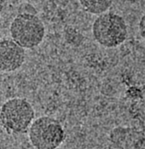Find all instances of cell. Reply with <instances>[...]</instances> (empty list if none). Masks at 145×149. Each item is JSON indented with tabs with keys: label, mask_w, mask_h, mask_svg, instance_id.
<instances>
[{
	"label": "cell",
	"mask_w": 145,
	"mask_h": 149,
	"mask_svg": "<svg viewBox=\"0 0 145 149\" xmlns=\"http://www.w3.org/2000/svg\"><path fill=\"white\" fill-rule=\"evenodd\" d=\"M35 118V111L27 100L15 97L4 102L0 108V123L8 134L27 132Z\"/></svg>",
	"instance_id": "6da1fadb"
},
{
	"label": "cell",
	"mask_w": 145,
	"mask_h": 149,
	"mask_svg": "<svg viewBox=\"0 0 145 149\" xmlns=\"http://www.w3.org/2000/svg\"><path fill=\"white\" fill-rule=\"evenodd\" d=\"M27 133L29 141L35 149H57L65 137L61 123L49 116L34 119Z\"/></svg>",
	"instance_id": "7a4b0ae2"
},
{
	"label": "cell",
	"mask_w": 145,
	"mask_h": 149,
	"mask_svg": "<svg viewBox=\"0 0 145 149\" xmlns=\"http://www.w3.org/2000/svg\"><path fill=\"white\" fill-rule=\"evenodd\" d=\"M95 40L106 48H115L126 40L127 25L124 19L113 12H105L94 20L92 27Z\"/></svg>",
	"instance_id": "3957f363"
},
{
	"label": "cell",
	"mask_w": 145,
	"mask_h": 149,
	"mask_svg": "<svg viewBox=\"0 0 145 149\" xmlns=\"http://www.w3.org/2000/svg\"><path fill=\"white\" fill-rule=\"evenodd\" d=\"M11 39L23 49L38 46L45 35V27L42 20L32 13H20L10 25Z\"/></svg>",
	"instance_id": "277c9868"
},
{
	"label": "cell",
	"mask_w": 145,
	"mask_h": 149,
	"mask_svg": "<svg viewBox=\"0 0 145 149\" xmlns=\"http://www.w3.org/2000/svg\"><path fill=\"white\" fill-rule=\"evenodd\" d=\"M110 149H144V132L134 127L118 126L109 135Z\"/></svg>",
	"instance_id": "5b68a950"
},
{
	"label": "cell",
	"mask_w": 145,
	"mask_h": 149,
	"mask_svg": "<svg viewBox=\"0 0 145 149\" xmlns=\"http://www.w3.org/2000/svg\"><path fill=\"white\" fill-rule=\"evenodd\" d=\"M25 57V49L11 38L0 39V71H16L23 65Z\"/></svg>",
	"instance_id": "8992f818"
},
{
	"label": "cell",
	"mask_w": 145,
	"mask_h": 149,
	"mask_svg": "<svg viewBox=\"0 0 145 149\" xmlns=\"http://www.w3.org/2000/svg\"><path fill=\"white\" fill-rule=\"evenodd\" d=\"M113 0H79L83 9L94 15H101L106 12L111 6Z\"/></svg>",
	"instance_id": "52a82bcc"
},
{
	"label": "cell",
	"mask_w": 145,
	"mask_h": 149,
	"mask_svg": "<svg viewBox=\"0 0 145 149\" xmlns=\"http://www.w3.org/2000/svg\"><path fill=\"white\" fill-rule=\"evenodd\" d=\"M139 33L143 38H144L145 35V16L143 15L141 17L140 19L139 23Z\"/></svg>",
	"instance_id": "ba28073f"
}]
</instances>
